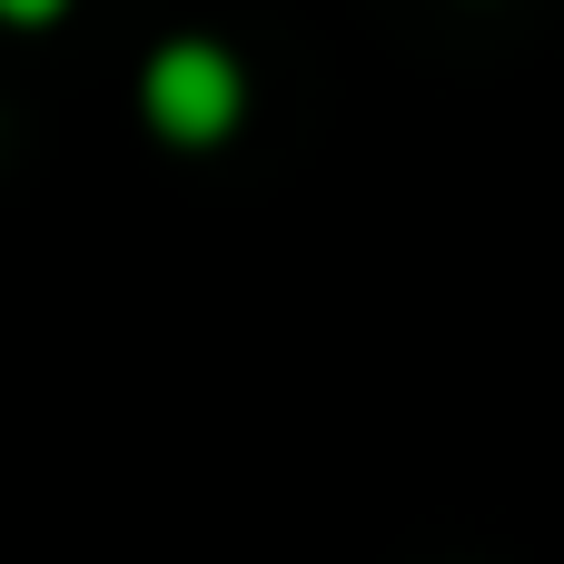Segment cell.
<instances>
[{
  "instance_id": "cell-1",
  "label": "cell",
  "mask_w": 564,
  "mask_h": 564,
  "mask_svg": "<svg viewBox=\"0 0 564 564\" xmlns=\"http://www.w3.org/2000/svg\"><path fill=\"white\" fill-rule=\"evenodd\" d=\"M149 119L169 129V139H228L238 129V59L228 50H208V40H178V50H159L149 59Z\"/></svg>"
},
{
  "instance_id": "cell-2",
  "label": "cell",
  "mask_w": 564,
  "mask_h": 564,
  "mask_svg": "<svg viewBox=\"0 0 564 564\" xmlns=\"http://www.w3.org/2000/svg\"><path fill=\"white\" fill-rule=\"evenodd\" d=\"M0 10H10V20H50L59 0H0Z\"/></svg>"
}]
</instances>
